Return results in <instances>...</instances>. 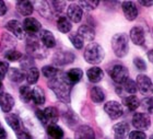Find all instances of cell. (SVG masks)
<instances>
[{
    "instance_id": "e0dca14e",
    "label": "cell",
    "mask_w": 153,
    "mask_h": 139,
    "mask_svg": "<svg viewBox=\"0 0 153 139\" xmlns=\"http://www.w3.org/2000/svg\"><path fill=\"white\" fill-rule=\"evenodd\" d=\"M74 139H95V133L92 127L81 125L76 129Z\"/></svg>"
},
{
    "instance_id": "1f68e13d",
    "label": "cell",
    "mask_w": 153,
    "mask_h": 139,
    "mask_svg": "<svg viewBox=\"0 0 153 139\" xmlns=\"http://www.w3.org/2000/svg\"><path fill=\"white\" fill-rule=\"evenodd\" d=\"M90 98L94 103H102L105 100V92L100 87H93L90 90Z\"/></svg>"
},
{
    "instance_id": "ab89813d",
    "label": "cell",
    "mask_w": 153,
    "mask_h": 139,
    "mask_svg": "<svg viewBox=\"0 0 153 139\" xmlns=\"http://www.w3.org/2000/svg\"><path fill=\"white\" fill-rule=\"evenodd\" d=\"M80 7H81V9H85V10H94L97 8V6L100 4V1L99 0H85V1H79L78 2Z\"/></svg>"
},
{
    "instance_id": "d6986e66",
    "label": "cell",
    "mask_w": 153,
    "mask_h": 139,
    "mask_svg": "<svg viewBox=\"0 0 153 139\" xmlns=\"http://www.w3.org/2000/svg\"><path fill=\"white\" fill-rule=\"evenodd\" d=\"M39 38H41V43L42 45L44 46L45 48H53L56 46V38H55L54 34L51 33V31H48V30H42L39 32Z\"/></svg>"
},
{
    "instance_id": "5bb4252c",
    "label": "cell",
    "mask_w": 153,
    "mask_h": 139,
    "mask_svg": "<svg viewBox=\"0 0 153 139\" xmlns=\"http://www.w3.org/2000/svg\"><path fill=\"white\" fill-rule=\"evenodd\" d=\"M115 139H126L130 133V126L127 122H120L113 126Z\"/></svg>"
},
{
    "instance_id": "f1b7e54d",
    "label": "cell",
    "mask_w": 153,
    "mask_h": 139,
    "mask_svg": "<svg viewBox=\"0 0 153 139\" xmlns=\"http://www.w3.org/2000/svg\"><path fill=\"white\" fill-rule=\"evenodd\" d=\"M48 137L51 139H62L64 138V130L57 124H49L46 128Z\"/></svg>"
},
{
    "instance_id": "ba28073f",
    "label": "cell",
    "mask_w": 153,
    "mask_h": 139,
    "mask_svg": "<svg viewBox=\"0 0 153 139\" xmlns=\"http://www.w3.org/2000/svg\"><path fill=\"white\" fill-rule=\"evenodd\" d=\"M151 120L149 115L146 113H134L132 117V125L136 129L138 130H144L148 129L150 127Z\"/></svg>"
},
{
    "instance_id": "7402d4cb",
    "label": "cell",
    "mask_w": 153,
    "mask_h": 139,
    "mask_svg": "<svg viewBox=\"0 0 153 139\" xmlns=\"http://www.w3.org/2000/svg\"><path fill=\"white\" fill-rule=\"evenodd\" d=\"M86 77H88V79H89L90 82L97 83L103 79L104 72H103V70L101 69L100 67L93 66L88 69V71H86Z\"/></svg>"
},
{
    "instance_id": "9a60e30c",
    "label": "cell",
    "mask_w": 153,
    "mask_h": 139,
    "mask_svg": "<svg viewBox=\"0 0 153 139\" xmlns=\"http://www.w3.org/2000/svg\"><path fill=\"white\" fill-rule=\"evenodd\" d=\"M14 106V99L8 92H0V108L3 113H9Z\"/></svg>"
},
{
    "instance_id": "f6af8a7d",
    "label": "cell",
    "mask_w": 153,
    "mask_h": 139,
    "mask_svg": "<svg viewBox=\"0 0 153 139\" xmlns=\"http://www.w3.org/2000/svg\"><path fill=\"white\" fill-rule=\"evenodd\" d=\"M8 70H9V64H8V61L1 60L0 61V80H2L6 77Z\"/></svg>"
},
{
    "instance_id": "681fc988",
    "label": "cell",
    "mask_w": 153,
    "mask_h": 139,
    "mask_svg": "<svg viewBox=\"0 0 153 139\" xmlns=\"http://www.w3.org/2000/svg\"><path fill=\"white\" fill-rule=\"evenodd\" d=\"M8 11V8H7V4L4 3V1H1L0 0V16H3Z\"/></svg>"
},
{
    "instance_id": "8fae6325",
    "label": "cell",
    "mask_w": 153,
    "mask_h": 139,
    "mask_svg": "<svg viewBox=\"0 0 153 139\" xmlns=\"http://www.w3.org/2000/svg\"><path fill=\"white\" fill-rule=\"evenodd\" d=\"M121 8H123L125 18L128 21H134V20L137 19L139 11H138V8L134 1H124L121 4Z\"/></svg>"
},
{
    "instance_id": "4dcf8cb0",
    "label": "cell",
    "mask_w": 153,
    "mask_h": 139,
    "mask_svg": "<svg viewBox=\"0 0 153 139\" xmlns=\"http://www.w3.org/2000/svg\"><path fill=\"white\" fill-rule=\"evenodd\" d=\"M123 104L129 110V111H136L140 106V100L136 95H128L123 99Z\"/></svg>"
},
{
    "instance_id": "4316f807",
    "label": "cell",
    "mask_w": 153,
    "mask_h": 139,
    "mask_svg": "<svg viewBox=\"0 0 153 139\" xmlns=\"http://www.w3.org/2000/svg\"><path fill=\"white\" fill-rule=\"evenodd\" d=\"M65 75H66V78H67V80L69 81V83H70L71 85H74L82 79L83 71L80 69V68H72V69L68 70Z\"/></svg>"
},
{
    "instance_id": "ee69618b",
    "label": "cell",
    "mask_w": 153,
    "mask_h": 139,
    "mask_svg": "<svg viewBox=\"0 0 153 139\" xmlns=\"http://www.w3.org/2000/svg\"><path fill=\"white\" fill-rule=\"evenodd\" d=\"M140 104H142V108L144 110H147L149 114H152V98L148 96V98L143 99L142 102H140Z\"/></svg>"
},
{
    "instance_id": "c3c4849f",
    "label": "cell",
    "mask_w": 153,
    "mask_h": 139,
    "mask_svg": "<svg viewBox=\"0 0 153 139\" xmlns=\"http://www.w3.org/2000/svg\"><path fill=\"white\" fill-rule=\"evenodd\" d=\"M36 116H37V118L39 120H41V123L43 124V125H45V126H47V123H46V120H45V116H44V113H43V111L42 110H36Z\"/></svg>"
},
{
    "instance_id": "3957f363",
    "label": "cell",
    "mask_w": 153,
    "mask_h": 139,
    "mask_svg": "<svg viewBox=\"0 0 153 139\" xmlns=\"http://www.w3.org/2000/svg\"><path fill=\"white\" fill-rule=\"evenodd\" d=\"M112 48L117 57H125L129 52V36L125 33L115 34L112 37Z\"/></svg>"
},
{
    "instance_id": "f546056e",
    "label": "cell",
    "mask_w": 153,
    "mask_h": 139,
    "mask_svg": "<svg viewBox=\"0 0 153 139\" xmlns=\"http://www.w3.org/2000/svg\"><path fill=\"white\" fill-rule=\"evenodd\" d=\"M31 101L34 102V104L36 105H43L45 104L46 101V96H45V92L43 89L39 87H34L32 89V100Z\"/></svg>"
},
{
    "instance_id": "484cf974",
    "label": "cell",
    "mask_w": 153,
    "mask_h": 139,
    "mask_svg": "<svg viewBox=\"0 0 153 139\" xmlns=\"http://www.w3.org/2000/svg\"><path fill=\"white\" fill-rule=\"evenodd\" d=\"M16 10H18V12L21 14V16H31L33 13V3L31 1H18L16 2Z\"/></svg>"
},
{
    "instance_id": "836d02e7",
    "label": "cell",
    "mask_w": 153,
    "mask_h": 139,
    "mask_svg": "<svg viewBox=\"0 0 153 139\" xmlns=\"http://www.w3.org/2000/svg\"><path fill=\"white\" fill-rule=\"evenodd\" d=\"M57 28L61 33H69L72 28V24L67 16H59L57 19Z\"/></svg>"
},
{
    "instance_id": "ffe728a7",
    "label": "cell",
    "mask_w": 153,
    "mask_h": 139,
    "mask_svg": "<svg viewBox=\"0 0 153 139\" xmlns=\"http://www.w3.org/2000/svg\"><path fill=\"white\" fill-rule=\"evenodd\" d=\"M137 91H138L137 84H136V82H134V80H131L130 78L128 80H126L123 84H120L119 87L116 88V92H117V94L119 95V96L123 95L124 92H126L128 94H134Z\"/></svg>"
},
{
    "instance_id": "9c48e42d",
    "label": "cell",
    "mask_w": 153,
    "mask_h": 139,
    "mask_svg": "<svg viewBox=\"0 0 153 139\" xmlns=\"http://www.w3.org/2000/svg\"><path fill=\"white\" fill-rule=\"evenodd\" d=\"M6 28L9 32L12 33L14 37L18 40H24L25 38V32L23 30L22 24L18 21V20H10L6 24Z\"/></svg>"
},
{
    "instance_id": "d4e9b609",
    "label": "cell",
    "mask_w": 153,
    "mask_h": 139,
    "mask_svg": "<svg viewBox=\"0 0 153 139\" xmlns=\"http://www.w3.org/2000/svg\"><path fill=\"white\" fill-rule=\"evenodd\" d=\"M7 75H8L9 80L16 83L22 82L23 80L25 79V72L20 68H9Z\"/></svg>"
},
{
    "instance_id": "6da1fadb",
    "label": "cell",
    "mask_w": 153,
    "mask_h": 139,
    "mask_svg": "<svg viewBox=\"0 0 153 139\" xmlns=\"http://www.w3.org/2000/svg\"><path fill=\"white\" fill-rule=\"evenodd\" d=\"M48 87L51 91L54 92L56 98L59 101L64 102L66 104L70 103V93L71 87L69 81L66 78V75L62 72H59L57 76L48 81Z\"/></svg>"
},
{
    "instance_id": "d6a6232c",
    "label": "cell",
    "mask_w": 153,
    "mask_h": 139,
    "mask_svg": "<svg viewBox=\"0 0 153 139\" xmlns=\"http://www.w3.org/2000/svg\"><path fill=\"white\" fill-rule=\"evenodd\" d=\"M62 118H64L65 123L67 124L69 127H74L79 122V117L74 113L72 110H66V111L62 113Z\"/></svg>"
},
{
    "instance_id": "b9f144b4",
    "label": "cell",
    "mask_w": 153,
    "mask_h": 139,
    "mask_svg": "<svg viewBox=\"0 0 153 139\" xmlns=\"http://www.w3.org/2000/svg\"><path fill=\"white\" fill-rule=\"evenodd\" d=\"M53 13H61L66 8V1H49Z\"/></svg>"
},
{
    "instance_id": "ac0fdd59",
    "label": "cell",
    "mask_w": 153,
    "mask_h": 139,
    "mask_svg": "<svg viewBox=\"0 0 153 139\" xmlns=\"http://www.w3.org/2000/svg\"><path fill=\"white\" fill-rule=\"evenodd\" d=\"M16 37H13L12 35L8 34V33H3L2 37H1V44H0V53H6L11 49H16Z\"/></svg>"
},
{
    "instance_id": "f5cc1de1",
    "label": "cell",
    "mask_w": 153,
    "mask_h": 139,
    "mask_svg": "<svg viewBox=\"0 0 153 139\" xmlns=\"http://www.w3.org/2000/svg\"><path fill=\"white\" fill-rule=\"evenodd\" d=\"M148 57H149V60H150L151 63H152V61H153V59H152V51L148 52Z\"/></svg>"
},
{
    "instance_id": "4fadbf2b",
    "label": "cell",
    "mask_w": 153,
    "mask_h": 139,
    "mask_svg": "<svg viewBox=\"0 0 153 139\" xmlns=\"http://www.w3.org/2000/svg\"><path fill=\"white\" fill-rule=\"evenodd\" d=\"M83 10L78 3H71L70 6H68L67 9V18L70 22L79 23L82 20Z\"/></svg>"
},
{
    "instance_id": "d590c367",
    "label": "cell",
    "mask_w": 153,
    "mask_h": 139,
    "mask_svg": "<svg viewBox=\"0 0 153 139\" xmlns=\"http://www.w3.org/2000/svg\"><path fill=\"white\" fill-rule=\"evenodd\" d=\"M20 99L24 103H30L32 100V89L29 85H21L19 90Z\"/></svg>"
},
{
    "instance_id": "2e32d148",
    "label": "cell",
    "mask_w": 153,
    "mask_h": 139,
    "mask_svg": "<svg viewBox=\"0 0 153 139\" xmlns=\"http://www.w3.org/2000/svg\"><path fill=\"white\" fill-rule=\"evenodd\" d=\"M129 36H130L131 42L134 45H138V46L143 45L144 42H146V34H144L143 28L141 26H134V28H131Z\"/></svg>"
},
{
    "instance_id": "bcb514c9",
    "label": "cell",
    "mask_w": 153,
    "mask_h": 139,
    "mask_svg": "<svg viewBox=\"0 0 153 139\" xmlns=\"http://www.w3.org/2000/svg\"><path fill=\"white\" fill-rule=\"evenodd\" d=\"M128 137H129V139H146L147 135H146V133L140 132V130H132L129 133Z\"/></svg>"
},
{
    "instance_id": "74e56055",
    "label": "cell",
    "mask_w": 153,
    "mask_h": 139,
    "mask_svg": "<svg viewBox=\"0 0 153 139\" xmlns=\"http://www.w3.org/2000/svg\"><path fill=\"white\" fill-rule=\"evenodd\" d=\"M20 65H21V68H22V70L25 72V71H27L30 68L35 67V66H34V58H32V57L29 56V55L22 56V58L20 59Z\"/></svg>"
},
{
    "instance_id": "7bdbcfd3",
    "label": "cell",
    "mask_w": 153,
    "mask_h": 139,
    "mask_svg": "<svg viewBox=\"0 0 153 139\" xmlns=\"http://www.w3.org/2000/svg\"><path fill=\"white\" fill-rule=\"evenodd\" d=\"M134 65L136 66L138 70H140V71H144V70H147V64L144 61L141 57H136L134 59Z\"/></svg>"
},
{
    "instance_id": "7c38bea8",
    "label": "cell",
    "mask_w": 153,
    "mask_h": 139,
    "mask_svg": "<svg viewBox=\"0 0 153 139\" xmlns=\"http://www.w3.org/2000/svg\"><path fill=\"white\" fill-rule=\"evenodd\" d=\"M137 89L142 94H149L152 91V80L146 75H138L137 76Z\"/></svg>"
},
{
    "instance_id": "8d00e7d4",
    "label": "cell",
    "mask_w": 153,
    "mask_h": 139,
    "mask_svg": "<svg viewBox=\"0 0 153 139\" xmlns=\"http://www.w3.org/2000/svg\"><path fill=\"white\" fill-rule=\"evenodd\" d=\"M59 72H60L59 69H57V68L54 66H51V65H49V66H44L42 68V75H43L45 78H47V79H49V80L55 78Z\"/></svg>"
},
{
    "instance_id": "7dc6e473",
    "label": "cell",
    "mask_w": 153,
    "mask_h": 139,
    "mask_svg": "<svg viewBox=\"0 0 153 139\" xmlns=\"http://www.w3.org/2000/svg\"><path fill=\"white\" fill-rule=\"evenodd\" d=\"M16 137H18V139H33L32 138V136L30 135L27 132H26L24 128L23 129H21L20 132H18V133H16Z\"/></svg>"
},
{
    "instance_id": "5b68a950",
    "label": "cell",
    "mask_w": 153,
    "mask_h": 139,
    "mask_svg": "<svg viewBox=\"0 0 153 139\" xmlns=\"http://www.w3.org/2000/svg\"><path fill=\"white\" fill-rule=\"evenodd\" d=\"M109 77L117 84H123L126 80L129 79V70L123 65H114L108 71Z\"/></svg>"
},
{
    "instance_id": "816d5d0a",
    "label": "cell",
    "mask_w": 153,
    "mask_h": 139,
    "mask_svg": "<svg viewBox=\"0 0 153 139\" xmlns=\"http://www.w3.org/2000/svg\"><path fill=\"white\" fill-rule=\"evenodd\" d=\"M140 4H142V6L144 7H151L152 6V1H140Z\"/></svg>"
},
{
    "instance_id": "52a82bcc",
    "label": "cell",
    "mask_w": 153,
    "mask_h": 139,
    "mask_svg": "<svg viewBox=\"0 0 153 139\" xmlns=\"http://www.w3.org/2000/svg\"><path fill=\"white\" fill-rule=\"evenodd\" d=\"M104 111L112 120H118L124 114L123 106L117 101H109L104 105Z\"/></svg>"
},
{
    "instance_id": "277c9868",
    "label": "cell",
    "mask_w": 153,
    "mask_h": 139,
    "mask_svg": "<svg viewBox=\"0 0 153 139\" xmlns=\"http://www.w3.org/2000/svg\"><path fill=\"white\" fill-rule=\"evenodd\" d=\"M83 56H84V59H85L86 63L92 64V65H99L104 59L105 53H104V49L100 44L90 43L85 47Z\"/></svg>"
},
{
    "instance_id": "83f0119b",
    "label": "cell",
    "mask_w": 153,
    "mask_h": 139,
    "mask_svg": "<svg viewBox=\"0 0 153 139\" xmlns=\"http://www.w3.org/2000/svg\"><path fill=\"white\" fill-rule=\"evenodd\" d=\"M34 4H36L38 9V12L41 13L42 16L46 18V19H51L54 13L51 11V4H49V1H35Z\"/></svg>"
},
{
    "instance_id": "60d3db41",
    "label": "cell",
    "mask_w": 153,
    "mask_h": 139,
    "mask_svg": "<svg viewBox=\"0 0 153 139\" xmlns=\"http://www.w3.org/2000/svg\"><path fill=\"white\" fill-rule=\"evenodd\" d=\"M69 40H70V42L72 43V45H74L76 49H81V48L83 47V42L84 41L80 37V35L78 34L76 32L69 34Z\"/></svg>"
},
{
    "instance_id": "11a10c76",
    "label": "cell",
    "mask_w": 153,
    "mask_h": 139,
    "mask_svg": "<svg viewBox=\"0 0 153 139\" xmlns=\"http://www.w3.org/2000/svg\"><path fill=\"white\" fill-rule=\"evenodd\" d=\"M62 139H69V138H62Z\"/></svg>"
},
{
    "instance_id": "603a6c76",
    "label": "cell",
    "mask_w": 153,
    "mask_h": 139,
    "mask_svg": "<svg viewBox=\"0 0 153 139\" xmlns=\"http://www.w3.org/2000/svg\"><path fill=\"white\" fill-rule=\"evenodd\" d=\"M45 116V120H46V123L47 125L49 124H56L59 120V113H58V110L54 106H48L43 111Z\"/></svg>"
},
{
    "instance_id": "f35d334b",
    "label": "cell",
    "mask_w": 153,
    "mask_h": 139,
    "mask_svg": "<svg viewBox=\"0 0 153 139\" xmlns=\"http://www.w3.org/2000/svg\"><path fill=\"white\" fill-rule=\"evenodd\" d=\"M22 53L19 51H16V49H11V51H8L4 53V57H6V59H8L9 61H20V59L22 58Z\"/></svg>"
},
{
    "instance_id": "7a4b0ae2",
    "label": "cell",
    "mask_w": 153,
    "mask_h": 139,
    "mask_svg": "<svg viewBox=\"0 0 153 139\" xmlns=\"http://www.w3.org/2000/svg\"><path fill=\"white\" fill-rule=\"evenodd\" d=\"M26 52L29 56L37 59H44L48 54L47 48H45L42 45V43L39 42V40L36 38L35 35H29L26 38Z\"/></svg>"
},
{
    "instance_id": "8992f818",
    "label": "cell",
    "mask_w": 153,
    "mask_h": 139,
    "mask_svg": "<svg viewBox=\"0 0 153 139\" xmlns=\"http://www.w3.org/2000/svg\"><path fill=\"white\" fill-rule=\"evenodd\" d=\"M76 55L71 51H57L53 57V63L57 66H65L68 64L74 63Z\"/></svg>"
},
{
    "instance_id": "30bf717a",
    "label": "cell",
    "mask_w": 153,
    "mask_h": 139,
    "mask_svg": "<svg viewBox=\"0 0 153 139\" xmlns=\"http://www.w3.org/2000/svg\"><path fill=\"white\" fill-rule=\"evenodd\" d=\"M23 30L29 35H35L42 31V24L35 18H26L22 24Z\"/></svg>"
},
{
    "instance_id": "44dd1931",
    "label": "cell",
    "mask_w": 153,
    "mask_h": 139,
    "mask_svg": "<svg viewBox=\"0 0 153 139\" xmlns=\"http://www.w3.org/2000/svg\"><path fill=\"white\" fill-rule=\"evenodd\" d=\"M78 34L80 35V37L82 38L83 41H89L92 42L95 38V30L91 25L88 24H83L79 28L78 30Z\"/></svg>"
},
{
    "instance_id": "e575fe53",
    "label": "cell",
    "mask_w": 153,
    "mask_h": 139,
    "mask_svg": "<svg viewBox=\"0 0 153 139\" xmlns=\"http://www.w3.org/2000/svg\"><path fill=\"white\" fill-rule=\"evenodd\" d=\"M39 78V70L36 67L30 68L25 73V79L29 84H35Z\"/></svg>"
},
{
    "instance_id": "cb8c5ba5",
    "label": "cell",
    "mask_w": 153,
    "mask_h": 139,
    "mask_svg": "<svg viewBox=\"0 0 153 139\" xmlns=\"http://www.w3.org/2000/svg\"><path fill=\"white\" fill-rule=\"evenodd\" d=\"M4 118H6V120H7V124H8V125H9L13 130H14V133H18V132H20L21 129H23L21 120L19 118L18 115L8 113Z\"/></svg>"
},
{
    "instance_id": "f907efd6",
    "label": "cell",
    "mask_w": 153,
    "mask_h": 139,
    "mask_svg": "<svg viewBox=\"0 0 153 139\" xmlns=\"http://www.w3.org/2000/svg\"><path fill=\"white\" fill-rule=\"evenodd\" d=\"M0 139H7V132L0 126Z\"/></svg>"
},
{
    "instance_id": "db71d44e",
    "label": "cell",
    "mask_w": 153,
    "mask_h": 139,
    "mask_svg": "<svg viewBox=\"0 0 153 139\" xmlns=\"http://www.w3.org/2000/svg\"><path fill=\"white\" fill-rule=\"evenodd\" d=\"M2 88H3L2 81H1V80H0V92H1V90H2Z\"/></svg>"
}]
</instances>
